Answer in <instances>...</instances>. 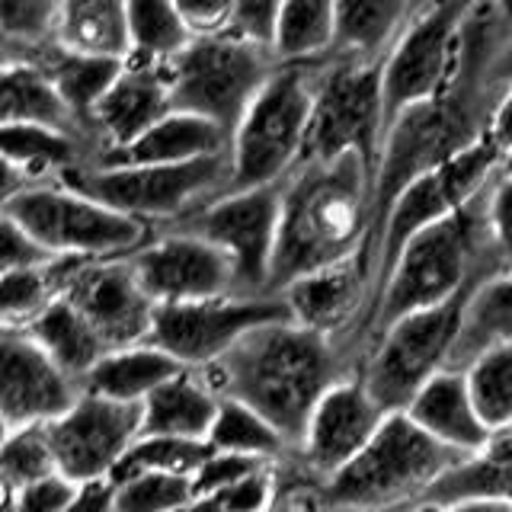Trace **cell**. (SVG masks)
<instances>
[{
  "label": "cell",
  "mask_w": 512,
  "mask_h": 512,
  "mask_svg": "<svg viewBox=\"0 0 512 512\" xmlns=\"http://www.w3.org/2000/svg\"><path fill=\"white\" fill-rule=\"evenodd\" d=\"M4 199L39 183H64L96 164V148L80 135L39 125H4Z\"/></svg>",
  "instance_id": "22"
},
{
  "label": "cell",
  "mask_w": 512,
  "mask_h": 512,
  "mask_svg": "<svg viewBox=\"0 0 512 512\" xmlns=\"http://www.w3.org/2000/svg\"><path fill=\"white\" fill-rule=\"evenodd\" d=\"M167 68L176 112H192L234 135L266 80L276 74L279 58L272 48L218 32L196 36Z\"/></svg>",
  "instance_id": "8"
},
{
  "label": "cell",
  "mask_w": 512,
  "mask_h": 512,
  "mask_svg": "<svg viewBox=\"0 0 512 512\" xmlns=\"http://www.w3.org/2000/svg\"><path fill=\"white\" fill-rule=\"evenodd\" d=\"M336 0H282V16L272 42L279 64H314L333 52Z\"/></svg>",
  "instance_id": "35"
},
{
  "label": "cell",
  "mask_w": 512,
  "mask_h": 512,
  "mask_svg": "<svg viewBox=\"0 0 512 512\" xmlns=\"http://www.w3.org/2000/svg\"><path fill=\"white\" fill-rule=\"evenodd\" d=\"M112 484H116V512H186L196 500L192 477L183 474L144 471Z\"/></svg>",
  "instance_id": "41"
},
{
  "label": "cell",
  "mask_w": 512,
  "mask_h": 512,
  "mask_svg": "<svg viewBox=\"0 0 512 512\" xmlns=\"http://www.w3.org/2000/svg\"><path fill=\"white\" fill-rule=\"evenodd\" d=\"M490 228L503 272H512V176H496L490 186Z\"/></svg>",
  "instance_id": "47"
},
{
  "label": "cell",
  "mask_w": 512,
  "mask_h": 512,
  "mask_svg": "<svg viewBox=\"0 0 512 512\" xmlns=\"http://www.w3.org/2000/svg\"><path fill=\"white\" fill-rule=\"evenodd\" d=\"M384 420H388V410L365 388L359 372L349 375L327 391L311 413L292 464L314 487H324L330 477L362 455V448L378 436Z\"/></svg>",
  "instance_id": "17"
},
{
  "label": "cell",
  "mask_w": 512,
  "mask_h": 512,
  "mask_svg": "<svg viewBox=\"0 0 512 512\" xmlns=\"http://www.w3.org/2000/svg\"><path fill=\"white\" fill-rule=\"evenodd\" d=\"M4 58H20V61L39 64V68L55 80V87L64 96V103L74 109V116L80 119V125L87 128L90 138H93V132H90L93 112L103 103V96L112 90V84H116L122 68H125V58L71 52V48H64L58 39L42 45V48H32V52L4 55Z\"/></svg>",
  "instance_id": "27"
},
{
  "label": "cell",
  "mask_w": 512,
  "mask_h": 512,
  "mask_svg": "<svg viewBox=\"0 0 512 512\" xmlns=\"http://www.w3.org/2000/svg\"><path fill=\"white\" fill-rule=\"evenodd\" d=\"M77 490L80 484H74V480H68L64 474H52L39 480V484H29L23 490H7V493H13L20 512H68Z\"/></svg>",
  "instance_id": "46"
},
{
  "label": "cell",
  "mask_w": 512,
  "mask_h": 512,
  "mask_svg": "<svg viewBox=\"0 0 512 512\" xmlns=\"http://www.w3.org/2000/svg\"><path fill=\"white\" fill-rule=\"evenodd\" d=\"M356 372L359 359L346 343L295 320H276L247 333L202 375L221 397L240 400L266 416L295 452L320 400Z\"/></svg>",
  "instance_id": "1"
},
{
  "label": "cell",
  "mask_w": 512,
  "mask_h": 512,
  "mask_svg": "<svg viewBox=\"0 0 512 512\" xmlns=\"http://www.w3.org/2000/svg\"><path fill=\"white\" fill-rule=\"evenodd\" d=\"M509 343H512V272H500V276L480 282L468 295V301H464L461 330L448 368L468 372L480 356Z\"/></svg>",
  "instance_id": "30"
},
{
  "label": "cell",
  "mask_w": 512,
  "mask_h": 512,
  "mask_svg": "<svg viewBox=\"0 0 512 512\" xmlns=\"http://www.w3.org/2000/svg\"><path fill=\"white\" fill-rule=\"evenodd\" d=\"M375 253V170L359 154L304 160L282 183L272 292L311 272ZM378 269V266H375Z\"/></svg>",
  "instance_id": "2"
},
{
  "label": "cell",
  "mask_w": 512,
  "mask_h": 512,
  "mask_svg": "<svg viewBox=\"0 0 512 512\" xmlns=\"http://www.w3.org/2000/svg\"><path fill=\"white\" fill-rule=\"evenodd\" d=\"M64 298L90 320L109 352L151 343L160 304L141 285L132 256L77 260Z\"/></svg>",
  "instance_id": "19"
},
{
  "label": "cell",
  "mask_w": 512,
  "mask_h": 512,
  "mask_svg": "<svg viewBox=\"0 0 512 512\" xmlns=\"http://www.w3.org/2000/svg\"><path fill=\"white\" fill-rule=\"evenodd\" d=\"M464 500H490L512 506V426L493 432L477 455H468L432 487L420 503L452 506Z\"/></svg>",
  "instance_id": "29"
},
{
  "label": "cell",
  "mask_w": 512,
  "mask_h": 512,
  "mask_svg": "<svg viewBox=\"0 0 512 512\" xmlns=\"http://www.w3.org/2000/svg\"><path fill=\"white\" fill-rule=\"evenodd\" d=\"M493 80L503 90H512V32L503 39L500 52H496V58H493Z\"/></svg>",
  "instance_id": "53"
},
{
  "label": "cell",
  "mask_w": 512,
  "mask_h": 512,
  "mask_svg": "<svg viewBox=\"0 0 512 512\" xmlns=\"http://www.w3.org/2000/svg\"><path fill=\"white\" fill-rule=\"evenodd\" d=\"M490 186L455 215L420 231L397 253L378 288L375 311L365 330V352L397 320L439 308L464 292H474L480 282L500 276L503 266L490 228Z\"/></svg>",
  "instance_id": "3"
},
{
  "label": "cell",
  "mask_w": 512,
  "mask_h": 512,
  "mask_svg": "<svg viewBox=\"0 0 512 512\" xmlns=\"http://www.w3.org/2000/svg\"><path fill=\"white\" fill-rule=\"evenodd\" d=\"M61 260L52 250H45L36 237H32L23 224H16L13 218L0 215V272L13 269H36Z\"/></svg>",
  "instance_id": "43"
},
{
  "label": "cell",
  "mask_w": 512,
  "mask_h": 512,
  "mask_svg": "<svg viewBox=\"0 0 512 512\" xmlns=\"http://www.w3.org/2000/svg\"><path fill=\"white\" fill-rule=\"evenodd\" d=\"M477 0H432L416 10L404 36L381 64L384 125H394L407 109L423 106L445 90L455 74L461 32ZM388 135V132H384Z\"/></svg>",
  "instance_id": "11"
},
{
  "label": "cell",
  "mask_w": 512,
  "mask_h": 512,
  "mask_svg": "<svg viewBox=\"0 0 512 512\" xmlns=\"http://www.w3.org/2000/svg\"><path fill=\"white\" fill-rule=\"evenodd\" d=\"M282 16V0H234L231 32L253 45L272 48Z\"/></svg>",
  "instance_id": "44"
},
{
  "label": "cell",
  "mask_w": 512,
  "mask_h": 512,
  "mask_svg": "<svg viewBox=\"0 0 512 512\" xmlns=\"http://www.w3.org/2000/svg\"><path fill=\"white\" fill-rule=\"evenodd\" d=\"M314 64H279L231 135V189L282 186L304 151L317 96Z\"/></svg>",
  "instance_id": "5"
},
{
  "label": "cell",
  "mask_w": 512,
  "mask_h": 512,
  "mask_svg": "<svg viewBox=\"0 0 512 512\" xmlns=\"http://www.w3.org/2000/svg\"><path fill=\"white\" fill-rule=\"evenodd\" d=\"M141 432V407L84 391L61 420L48 426V439L58 471L74 484H93L112 480Z\"/></svg>",
  "instance_id": "16"
},
{
  "label": "cell",
  "mask_w": 512,
  "mask_h": 512,
  "mask_svg": "<svg viewBox=\"0 0 512 512\" xmlns=\"http://www.w3.org/2000/svg\"><path fill=\"white\" fill-rule=\"evenodd\" d=\"M397 512H512V506L506 503H490V500H464V503H452V506H432V503H416Z\"/></svg>",
  "instance_id": "52"
},
{
  "label": "cell",
  "mask_w": 512,
  "mask_h": 512,
  "mask_svg": "<svg viewBox=\"0 0 512 512\" xmlns=\"http://www.w3.org/2000/svg\"><path fill=\"white\" fill-rule=\"evenodd\" d=\"M384 132H388V125H384L381 64L343 58L320 61L304 160H336L359 154L375 170Z\"/></svg>",
  "instance_id": "10"
},
{
  "label": "cell",
  "mask_w": 512,
  "mask_h": 512,
  "mask_svg": "<svg viewBox=\"0 0 512 512\" xmlns=\"http://www.w3.org/2000/svg\"><path fill=\"white\" fill-rule=\"evenodd\" d=\"M208 445H212L215 452L256 458L269 464H282L295 455L288 439L266 420V416H260L253 407L231 397H221L218 420L212 432H208Z\"/></svg>",
  "instance_id": "36"
},
{
  "label": "cell",
  "mask_w": 512,
  "mask_h": 512,
  "mask_svg": "<svg viewBox=\"0 0 512 512\" xmlns=\"http://www.w3.org/2000/svg\"><path fill=\"white\" fill-rule=\"evenodd\" d=\"M231 151V135L221 125L192 112H170L148 135L122 151L103 154L93 167H157V164H189V160L218 157Z\"/></svg>",
  "instance_id": "24"
},
{
  "label": "cell",
  "mask_w": 512,
  "mask_h": 512,
  "mask_svg": "<svg viewBox=\"0 0 512 512\" xmlns=\"http://www.w3.org/2000/svg\"><path fill=\"white\" fill-rule=\"evenodd\" d=\"M64 183L154 231H164L231 192V154L157 167H87Z\"/></svg>",
  "instance_id": "6"
},
{
  "label": "cell",
  "mask_w": 512,
  "mask_h": 512,
  "mask_svg": "<svg viewBox=\"0 0 512 512\" xmlns=\"http://www.w3.org/2000/svg\"><path fill=\"white\" fill-rule=\"evenodd\" d=\"M61 474L48 439V426H26L4 432V452H0V484L4 490H23L29 484Z\"/></svg>",
  "instance_id": "38"
},
{
  "label": "cell",
  "mask_w": 512,
  "mask_h": 512,
  "mask_svg": "<svg viewBox=\"0 0 512 512\" xmlns=\"http://www.w3.org/2000/svg\"><path fill=\"white\" fill-rule=\"evenodd\" d=\"M503 154L493 148V141L484 135L474 148L452 157L448 164L429 170L416 183H410L400 199L391 205L388 218L381 224V234L375 240V266H378V288L388 276L397 253L410 240L432 228L436 221L455 215L458 208L468 205L474 196H480L496 176H500Z\"/></svg>",
  "instance_id": "13"
},
{
  "label": "cell",
  "mask_w": 512,
  "mask_h": 512,
  "mask_svg": "<svg viewBox=\"0 0 512 512\" xmlns=\"http://www.w3.org/2000/svg\"><path fill=\"white\" fill-rule=\"evenodd\" d=\"M474 404L490 432L512 426V343L490 349L468 368Z\"/></svg>",
  "instance_id": "39"
},
{
  "label": "cell",
  "mask_w": 512,
  "mask_h": 512,
  "mask_svg": "<svg viewBox=\"0 0 512 512\" xmlns=\"http://www.w3.org/2000/svg\"><path fill=\"white\" fill-rule=\"evenodd\" d=\"M74 263L77 256H61L48 266L4 272L0 276V324L4 330H29L58 298L68 295Z\"/></svg>",
  "instance_id": "34"
},
{
  "label": "cell",
  "mask_w": 512,
  "mask_h": 512,
  "mask_svg": "<svg viewBox=\"0 0 512 512\" xmlns=\"http://www.w3.org/2000/svg\"><path fill=\"white\" fill-rule=\"evenodd\" d=\"M212 455L208 442H189V439H170V436H141L132 448H128L125 461L116 468L112 480L144 474V471H167V474H183L192 477L205 458Z\"/></svg>",
  "instance_id": "40"
},
{
  "label": "cell",
  "mask_w": 512,
  "mask_h": 512,
  "mask_svg": "<svg viewBox=\"0 0 512 512\" xmlns=\"http://www.w3.org/2000/svg\"><path fill=\"white\" fill-rule=\"evenodd\" d=\"M279 477H282V496L272 512H324L314 493L317 487L295 468L292 458L279 464Z\"/></svg>",
  "instance_id": "49"
},
{
  "label": "cell",
  "mask_w": 512,
  "mask_h": 512,
  "mask_svg": "<svg viewBox=\"0 0 512 512\" xmlns=\"http://www.w3.org/2000/svg\"><path fill=\"white\" fill-rule=\"evenodd\" d=\"M292 320L279 292L263 295H224L189 304H160L154 317L151 343L173 356L183 368L205 372L256 327Z\"/></svg>",
  "instance_id": "12"
},
{
  "label": "cell",
  "mask_w": 512,
  "mask_h": 512,
  "mask_svg": "<svg viewBox=\"0 0 512 512\" xmlns=\"http://www.w3.org/2000/svg\"><path fill=\"white\" fill-rule=\"evenodd\" d=\"M58 42L84 55L128 58V0H64Z\"/></svg>",
  "instance_id": "33"
},
{
  "label": "cell",
  "mask_w": 512,
  "mask_h": 512,
  "mask_svg": "<svg viewBox=\"0 0 512 512\" xmlns=\"http://www.w3.org/2000/svg\"><path fill=\"white\" fill-rule=\"evenodd\" d=\"M279 295L285 298L295 324L346 343L362 362L365 330L378 301V269L372 250L340 266L311 272V276L285 285Z\"/></svg>",
  "instance_id": "15"
},
{
  "label": "cell",
  "mask_w": 512,
  "mask_h": 512,
  "mask_svg": "<svg viewBox=\"0 0 512 512\" xmlns=\"http://www.w3.org/2000/svg\"><path fill=\"white\" fill-rule=\"evenodd\" d=\"M426 4H432V0H416V10H420V7H426Z\"/></svg>",
  "instance_id": "56"
},
{
  "label": "cell",
  "mask_w": 512,
  "mask_h": 512,
  "mask_svg": "<svg viewBox=\"0 0 512 512\" xmlns=\"http://www.w3.org/2000/svg\"><path fill=\"white\" fill-rule=\"evenodd\" d=\"M416 16V0H336L330 58L384 64Z\"/></svg>",
  "instance_id": "25"
},
{
  "label": "cell",
  "mask_w": 512,
  "mask_h": 512,
  "mask_svg": "<svg viewBox=\"0 0 512 512\" xmlns=\"http://www.w3.org/2000/svg\"><path fill=\"white\" fill-rule=\"evenodd\" d=\"M221 410V394L202 372H180L141 404V436L208 442Z\"/></svg>",
  "instance_id": "26"
},
{
  "label": "cell",
  "mask_w": 512,
  "mask_h": 512,
  "mask_svg": "<svg viewBox=\"0 0 512 512\" xmlns=\"http://www.w3.org/2000/svg\"><path fill=\"white\" fill-rule=\"evenodd\" d=\"M170 112H176V106L167 64L125 58L119 80L93 112L90 132L96 141V151L103 157L128 148L141 135H148L157 122H164Z\"/></svg>",
  "instance_id": "21"
},
{
  "label": "cell",
  "mask_w": 512,
  "mask_h": 512,
  "mask_svg": "<svg viewBox=\"0 0 512 512\" xmlns=\"http://www.w3.org/2000/svg\"><path fill=\"white\" fill-rule=\"evenodd\" d=\"M500 176H512V151L503 157V164H500Z\"/></svg>",
  "instance_id": "55"
},
{
  "label": "cell",
  "mask_w": 512,
  "mask_h": 512,
  "mask_svg": "<svg viewBox=\"0 0 512 512\" xmlns=\"http://www.w3.org/2000/svg\"><path fill=\"white\" fill-rule=\"evenodd\" d=\"M464 458L426 436L407 413H388L362 455L314 493L324 512H397L420 503Z\"/></svg>",
  "instance_id": "4"
},
{
  "label": "cell",
  "mask_w": 512,
  "mask_h": 512,
  "mask_svg": "<svg viewBox=\"0 0 512 512\" xmlns=\"http://www.w3.org/2000/svg\"><path fill=\"white\" fill-rule=\"evenodd\" d=\"M263 464L269 461H256V458H240V455H228V452H215L205 458L202 468L192 474V490H196V496H212L224 487L237 484L240 477L253 474L256 468H263Z\"/></svg>",
  "instance_id": "45"
},
{
  "label": "cell",
  "mask_w": 512,
  "mask_h": 512,
  "mask_svg": "<svg viewBox=\"0 0 512 512\" xmlns=\"http://www.w3.org/2000/svg\"><path fill=\"white\" fill-rule=\"evenodd\" d=\"M180 372H186V368L173 356H167L164 349H157L154 343H141L109 352L84 381V391L141 407L157 388H164Z\"/></svg>",
  "instance_id": "31"
},
{
  "label": "cell",
  "mask_w": 512,
  "mask_h": 512,
  "mask_svg": "<svg viewBox=\"0 0 512 512\" xmlns=\"http://www.w3.org/2000/svg\"><path fill=\"white\" fill-rule=\"evenodd\" d=\"M468 295L397 320L368 346L359 362V378L388 413H404L410 400L448 368Z\"/></svg>",
  "instance_id": "9"
},
{
  "label": "cell",
  "mask_w": 512,
  "mask_h": 512,
  "mask_svg": "<svg viewBox=\"0 0 512 512\" xmlns=\"http://www.w3.org/2000/svg\"><path fill=\"white\" fill-rule=\"evenodd\" d=\"M132 266L157 304L247 295L240 292L237 269L228 260V253L183 228L154 231L148 244L132 253Z\"/></svg>",
  "instance_id": "18"
},
{
  "label": "cell",
  "mask_w": 512,
  "mask_h": 512,
  "mask_svg": "<svg viewBox=\"0 0 512 512\" xmlns=\"http://www.w3.org/2000/svg\"><path fill=\"white\" fill-rule=\"evenodd\" d=\"M20 333H29L32 340L80 384H84L93 368L109 356V346L103 343V336L93 330L90 320L80 314L68 298H58L36 324Z\"/></svg>",
  "instance_id": "32"
},
{
  "label": "cell",
  "mask_w": 512,
  "mask_h": 512,
  "mask_svg": "<svg viewBox=\"0 0 512 512\" xmlns=\"http://www.w3.org/2000/svg\"><path fill=\"white\" fill-rule=\"evenodd\" d=\"M192 39L176 0H128V58L170 64Z\"/></svg>",
  "instance_id": "37"
},
{
  "label": "cell",
  "mask_w": 512,
  "mask_h": 512,
  "mask_svg": "<svg viewBox=\"0 0 512 512\" xmlns=\"http://www.w3.org/2000/svg\"><path fill=\"white\" fill-rule=\"evenodd\" d=\"M0 215L23 224L55 256L77 260L132 256L154 237V228L144 221L128 218L68 183L26 186L16 196L0 199Z\"/></svg>",
  "instance_id": "7"
},
{
  "label": "cell",
  "mask_w": 512,
  "mask_h": 512,
  "mask_svg": "<svg viewBox=\"0 0 512 512\" xmlns=\"http://www.w3.org/2000/svg\"><path fill=\"white\" fill-rule=\"evenodd\" d=\"M282 221V186L260 189H231L202 212L186 218L176 228L205 237L208 244L228 253L237 269L240 292L263 295L272 292V260L279 244Z\"/></svg>",
  "instance_id": "14"
},
{
  "label": "cell",
  "mask_w": 512,
  "mask_h": 512,
  "mask_svg": "<svg viewBox=\"0 0 512 512\" xmlns=\"http://www.w3.org/2000/svg\"><path fill=\"white\" fill-rule=\"evenodd\" d=\"M0 119H4V125L58 128V132L80 135L93 144L87 128L74 116V109L64 103V96L58 93L55 80L32 61L4 58V77H0ZM96 157H100V151H96Z\"/></svg>",
  "instance_id": "28"
},
{
  "label": "cell",
  "mask_w": 512,
  "mask_h": 512,
  "mask_svg": "<svg viewBox=\"0 0 512 512\" xmlns=\"http://www.w3.org/2000/svg\"><path fill=\"white\" fill-rule=\"evenodd\" d=\"M64 0H0L4 55H23L58 39Z\"/></svg>",
  "instance_id": "42"
},
{
  "label": "cell",
  "mask_w": 512,
  "mask_h": 512,
  "mask_svg": "<svg viewBox=\"0 0 512 512\" xmlns=\"http://www.w3.org/2000/svg\"><path fill=\"white\" fill-rule=\"evenodd\" d=\"M487 138L503 157L512 151V90H506L500 100H496L490 125H487Z\"/></svg>",
  "instance_id": "51"
},
{
  "label": "cell",
  "mask_w": 512,
  "mask_h": 512,
  "mask_svg": "<svg viewBox=\"0 0 512 512\" xmlns=\"http://www.w3.org/2000/svg\"><path fill=\"white\" fill-rule=\"evenodd\" d=\"M176 10H180L192 36H218V32H231L234 0H176Z\"/></svg>",
  "instance_id": "48"
},
{
  "label": "cell",
  "mask_w": 512,
  "mask_h": 512,
  "mask_svg": "<svg viewBox=\"0 0 512 512\" xmlns=\"http://www.w3.org/2000/svg\"><path fill=\"white\" fill-rule=\"evenodd\" d=\"M404 413L426 436H432L458 455H477L493 436L474 404L468 372H458V368L439 372L410 400Z\"/></svg>",
  "instance_id": "23"
},
{
  "label": "cell",
  "mask_w": 512,
  "mask_h": 512,
  "mask_svg": "<svg viewBox=\"0 0 512 512\" xmlns=\"http://www.w3.org/2000/svg\"><path fill=\"white\" fill-rule=\"evenodd\" d=\"M68 512H116V484H112V480L80 484Z\"/></svg>",
  "instance_id": "50"
},
{
  "label": "cell",
  "mask_w": 512,
  "mask_h": 512,
  "mask_svg": "<svg viewBox=\"0 0 512 512\" xmlns=\"http://www.w3.org/2000/svg\"><path fill=\"white\" fill-rule=\"evenodd\" d=\"M80 397H84V384L64 372L29 333L4 330V343H0V420H4V432L52 426Z\"/></svg>",
  "instance_id": "20"
},
{
  "label": "cell",
  "mask_w": 512,
  "mask_h": 512,
  "mask_svg": "<svg viewBox=\"0 0 512 512\" xmlns=\"http://www.w3.org/2000/svg\"><path fill=\"white\" fill-rule=\"evenodd\" d=\"M493 13L500 16V23L506 26V32H512V0H490Z\"/></svg>",
  "instance_id": "54"
}]
</instances>
